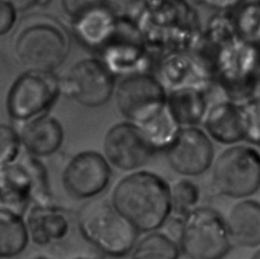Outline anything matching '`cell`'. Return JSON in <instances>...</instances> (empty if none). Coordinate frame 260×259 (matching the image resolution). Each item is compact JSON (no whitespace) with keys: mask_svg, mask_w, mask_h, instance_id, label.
<instances>
[{"mask_svg":"<svg viewBox=\"0 0 260 259\" xmlns=\"http://www.w3.org/2000/svg\"><path fill=\"white\" fill-rule=\"evenodd\" d=\"M29 243L22 216L0 211V259L21 255Z\"/></svg>","mask_w":260,"mask_h":259,"instance_id":"19","label":"cell"},{"mask_svg":"<svg viewBox=\"0 0 260 259\" xmlns=\"http://www.w3.org/2000/svg\"><path fill=\"white\" fill-rule=\"evenodd\" d=\"M71 22L73 35L84 47L101 52L117 27L112 10L102 2L61 1Z\"/></svg>","mask_w":260,"mask_h":259,"instance_id":"12","label":"cell"},{"mask_svg":"<svg viewBox=\"0 0 260 259\" xmlns=\"http://www.w3.org/2000/svg\"><path fill=\"white\" fill-rule=\"evenodd\" d=\"M71 259H99L96 257H89V256H76V257H73Z\"/></svg>","mask_w":260,"mask_h":259,"instance_id":"28","label":"cell"},{"mask_svg":"<svg viewBox=\"0 0 260 259\" xmlns=\"http://www.w3.org/2000/svg\"><path fill=\"white\" fill-rule=\"evenodd\" d=\"M170 196L172 212L182 218L198 206L200 190L193 181L183 178L170 185Z\"/></svg>","mask_w":260,"mask_h":259,"instance_id":"21","label":"cell"},{"mask_svg":"<svg viewBox=\"0 0 260 259\" xmlns=\"http://www.w3.org/2000/svg\"><path fill=\"white\" fill-rule=\"evenodd\" d=\"M177 237L187 259H223L232 248L224 217L209 206H197L183 216Z\"/></svg>","mask_w":260,"mask_h":259,"instance_id":"5","label":"cell"},{"mask_svg":"<svg viewBox=\"0 0 260 259\" xmlns=\"http://www.w3.org/2000/svg\"><path fill=\"white\" fill-rule=\"evenodd\" d=\"M113 71L100 58H83L73 64L60 80V92L85 108H99L115 91Z\"/></svg>","mask_w":260,"mask_h":259,"instance_id":"7","label":"cell"},{"mask_svg":"<svg viewBox=\"0 0 260 259\" xmlns=\"http://www.w3.org/2000/svg\"><path fill=\"white\" fill-rule=\"evenodd\" d=\"M130 255L131 259H179L181 251L177 241L155 231L137 240Z\"/></svg>","mask_w":260,"mask_h":259,"instance_id":"20","label":"cell"},{"mask_svg":"<svg viewBox=\"0 0 260 259\" xmlns=\"http://www.w3.org/2000/svg\"><path fill=\"white\" fill-rule=\"evenodd\" d=\"M30 259H53V258H51V257H49L47 255H37V256H34Z\"/></svg>","mask_w":260,"mask_h":259,"instance_id":"27","label":"cell"},{"mask_svg":"<svg viewBox=\"0 0 260 259\" xmlns=\"http://www.w3.org/2000/svg\"><path fill=\"white\" fill-rule=\"evenodd\" d=\"M60 93V79L54 73L24 71L10 84L6 110L15 121L26 122L48 111Z\"/></svg>","mask_w":260,"mask_h":259,"instance_id":"8","label":"cell"},{"mask_svg":"<svg viewBox=\"0 0 260 259\" xmlns=\"http://www.w3.org/2000/svg\"><path fill=\"white\" fill-rule=\"evenodd\" d=\"M211 184L225 197L245 199L260 189V152L253 146L232 145L211 165Z\"/></svg>","mask_w":260,"mask_h":259,"instance_id":"6","label":"cell"},{"mask_svg":"<svg viewBox=\"0 0 260 259\" xmlns=\"http://www.w3.org/2000/svg\"><path fill=\"white\" fill-rule=\"evenodd\" d=\"M16 13L11 1L0 0V37L12 29L16 21Z\"/></svg>","mask_w":260,"mask_h":259,"instance_id":"24","label":"cell"},{"mask_svg":"<svg viewBox=\"0 0 260 259\" xmlns=\"http://www.w3.org/2000/svg\"><path fill=\"white\" fill-rule=\"evenodd\" d=\"M23 219L29 242L38 247L60 243L70 232V220L66 211L52 203L31 204Z\"/></svg>","mask_w":260,"mask_h":259,"instance_id":"14","label":"cell"},{"mask_svg":"<svg viewBox=\"0 0 260 259\" xmlns=\"http://www.w3.org/2000/svg\"><path fill=\"white\" fill-rule=\"evenodd\" d=\"M165 152L173 171L184 177L204 174L214 160L212 140L204 130L195 126L179 128Z\"/></svg>","mask_w":260,"mask_h":259,"instance_id":"13","label":"cell"},{"mask_svg":"<svg viewBox=\"0 0 260 259\" xmlns=\"http://www.w3.org/2000/svg\"><path fill=\"white\" fill-rule=\"evenodd\" d=\"M167 109L179 127L198 124L207 111L202 92L193 87H181L170 92L167 96Z\"/></svg>","mask_w":260,"mask_h":259,"instance_id":"18","label":"cell"},{"mask_svg":"<svg viewBox=\"0 0 260 259\" xmlns=\"http://www.w3.org/2000/svg\"><path fill=\"white\" fill-rule=\"evenodd\" d=\"M9 66L3 55L0 53V89L6 84L9 78Z\"/></svg>","mask_w":260,"mask_h":259,"instance_id":"25","label":"cell"},{"mask_svg":"<svg viewBox=\"0 0 260 259\" xmlns=\"http://www.w3.org/2000/svg\"><path fill=\"white\" fill-rule=\"evenodd\" d=\"M103 150L110 166L125 172L138 171L156 151L140 127L129 121L109 128L104 137Z\"/></svg>","mask_w":260,"mask_h":259,"instance_id":"11","label":"cell"},{"mask_svg":"<svg viewBox=\"0 0 260 259\" xmlns=\"http://www.w3.org/2000/svg\"><path fill=\"white\" fill-rule=\"evenodd\" d=\"M110 203L138 234L157 231L172 213L170 185L148 171H134L119 180Z\"/></svg>","mask_w":260,"mask_h":259,"instance_id":"1","label":"cell"},{"mask_svg":"<svg viewBox=\"0 0 260 259\" xmlns=\"http://www.w3.org/2000/svg\"><path fill=\"white\" fill-rule=\"evenodd\" d=\"M24 151L34 157H44L55 153L64 139V131L57 119L41 115L23 122L18 132Z\"/></svg>","mask_w":260,"mask_h":259,"instance_id":"16","label":"cell"},{"mask_svg":"<svg viewBox=\"0 0 260 259\" xmlns=\"http://www.w3.org/2000/svg\"><path fill=\"white\" fill-rule=\"evenodd\" d=\"M224 220L232 244L244 248L260 246V202L240 200L231 207Z\"/></svg>","mask_w":260,"mask_h":259,"instance_id":"17","label":"cell"},{"mask_svg":"<svg viewBox=\"0 0 260 259\" xmlns=\"http://www.w3.org/2000/svg\"><path fill=\"white\" fill-rule=\"evenodd\" d=\"M18 132L11 126L0 124V168L13 161L19 153Z\"/></svg>","mask_w":260,"mask_h":259,"instance_id":"22","label":"cell"},{"mask_svg":"<svg viewBox=\"0 0 260 259\" xmlns=\"http://www.w3.org/2000/svg\"><path fill=\"white\" fill-rule=\"evenodd\" d=\"M76 223L82 239L111 258L129 255L139 236L110 201L106 200H91L85 203L77 213Z\"/></svg>","mask_w":260,"mask_h":259,"instance_id":"2","label":"cell"},{"mask_svg":"<svg viewBox=\"0 0 260 259\" xmlns=\"http://www.w3.org/2000/svg\"><path fill=\"white\" fill-rule=\"evenodd\" d=\"M116 105L121 115L137 126L142 125L167 107V91L154 76L133 73L115 87Z\"/></svg>","mask_w":260,"mask_h":259,"instance_id":"9","label":"cell"},{"mask_svg":"<svg viewBox=\"0 0 260 259\" xmlns=\"http://www.w3.org/2000/svg\"><path fill=\"white\" fill-rule=\"evenodd\" d=\"M205 133L211 140L235 145L246 139V124L243 106L220 102L207 109L203 117Z\"/></svg>","mask_w":260,"mask_h":259,"instance_id":"15","label":"cell"},{"mask_svg":"<svg viewBox=\"0 0 260 259\" xmlns=\"http://www.w3.org/2000/svg\"><path fill=\"white\" fill-rule=\"evenodd\" d=\"M250 259H260V248L253 253V255L251 256Z\"/></svg>","mask_w":260,"mask_h":259,"instance_id":"26","label":"cell"},{"mask_svg":"<svg viewBox=\"0 0 260 259\" xmlns=\"http://www.w3.org/2000/svg\"><path fill=\"white\" fill-rule=\"evenodd\" d=\"M246 124V140L260 147V100L243 106Z\"/></svg>","mask_w":260,"mask_h":259,"instance_id":"23","label":"cell"},{"mask_svg":"<svg viewBox=\"0 0 260 259\" xmlns=\"http://www.w3.org/2000/svg\"><path fill=\"white\" fill-rule=\"evenodd\" d=\"M51 202L42 164L25 152L0 168V211L24 216L31 204Z\"/></svg>","mask_w":260,"mask_h":259,"instance_id":"4","label":"cell"},{"mask_svg":"<svg viewBox=\"0 0 260 259\" xmlns=\"http://www.w3.org/2000/svg\"><path fill=\"white\" fill-rule=\"evenodd\" d=\"M70 49L65 30L50 19L23 25L13 43L15 59L28 72L54 73L66 60Z\"/></svg>","mask_w":260,"mask_h":259,"instance_id":"3","label":"cell"},{"mask_svg":"<svg viewBox=\"0 0 260 259\" xmlns=\"http://www.w3.org/2000/svg\"><path fill=\"white\" fill-rule=\"evenodd\" d=\"M110 164L94 150H84L72 156L63 169L61 182L65 192L78 200H91L109 186Z\"/></svg>","mask_w":260,"mask_h":259,"instance_id":"10","label":"cell"}]
</instances>
